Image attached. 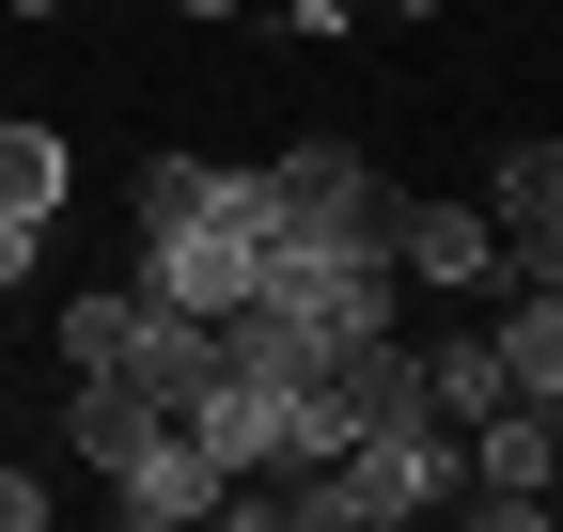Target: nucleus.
Instances as JSON below:
<instances>
[{
	"label": "nucleus",
	"mask_w": 563,
	"mask_h": 532,
	"mask_svg": "<svg viewBox=\"0 0 563 532\" xmlns=\"http://www.w3.org/2000/svg\"><path fill=\"white\" fill-rule=\"evenodd\" d=\"M454 486H470V439H439V423H376V439L313 454L266 517H298V532H391V517H439Z\"/></svg>",
	"instance_id": "nucleus-1"
},
{
	"label": "nucleus",
	"mask_w": 563,
	"mask_h": 532,
	"mask_svg": "<svg viewBox=\"0 0 563 532\" xmlns=\"http://www.w3.org/2000/svg\"><path fill=\"white\" fill-rule=\"evenodd\" d=\"M251 298L298 313L313 345H361V329H391L407 266H391V235H266V282H251Z\"/></svg>",
	"instance_id": "nucleus-2"
},
{
	"label": "nucleus",
	"mask_w": 563,
	"mask_h": 532,
	"mask_svg": "<svg viewBox=\"0 0 563 532\" xmlns=\"http://www.w3.org/2000/svg\"><path fill=\"white\" fill-rule=\"evenodd\" d=\"M251 220L266 235H391V173L361 142H282L251 173Z\"/></svg>",
	"instance_id": "nucleus-3"
},
{
	"label": "nucleus",
	"mask_w": 563,
	"mask_h": 532,
	"mask_svg": "<svg viewBox=\"0 0 563 532\" xmlns=\"http://www.w3.org/2000/svg\"><path fill=\"white\" fill-rule=\"evenodd\" d=\"M251 282H266V220L251 204L235 220H188V235H141V298H157V313H203V329H220Z\"/></svg>",
	"instance_id": "nucleus-4"
},
{
	"label": "nucleus",
	"mask_w": 563,
	"mask_h": 532,
	"mask_svg": "<svg viewBox=\"0 0 563 532\" xmlns=\"http://www.w3.org/2000/svg\"><path fill=\"white\" fill-rule=\"evenodd\" d=\"M470 439H485V486H470V517H485V532H532V517H548V470H563V423L501 391V408H485Z\"/></svg>",
	"instance_id": "nucleus-5"
},
{
	"label": "nucleus",
	"mask_w": 563,
	"mask_h": 532,
	"mask_svg": "<svg viewBox=\"0 0 563 532\" xmlns=\"http://www.w3.org/2000/svg\"><path fill=\"white\" fill-rule=\"evenodd\" d=\"M485 220H501V282H563V142H517L485 173Z\"/></svg>",
	"instance_id": "nucleus-6"
},
{
	"label": "nucleus",
	"mask_w": 563,
	"mask_h": 532,
	"mask_svg": "<svg viewBox=\"0 0 563 532\" xmlns=\"http://www.w3.org/2000/svg\"><path fill=\"white\" fill-rule=\"evenodd\" d=\"M220 501H235V470H220L188 423H157V439L110 470V517H141V532H157V517H220Z\"/></svg>",
	"instance_id": "nucleus-7"
},
{
	"label": "nucleus",
	"mask_w": 563,
	"mask_h": 532,
	"mask_svg": "<svg viewBox=\"0 0 563 532\" xmlns=\"http://www.w3.org/2000/svg\"><path fill=\"white\" fill-rule=\"evenodd\" d=\"M391 266H407V282H501V220H485V204H391Z\"/></svg>",
	"instance_id": "nucleus-8"
},
{
	"label": "nucleus",
	"mask_w": 563,
	"mask_h": 532,
	"mask_svg": "<svg viewBox=\"0 0 563 532\" xmlns=\"http://www.w3.org/2000/svg\"><path fill=\"white\" fill-rule=\"evenodd\" d=\"M485 345H501V391H517V408H563V282H517V313L485 329Z\"/></svg>",
	"instance_id": "nucleus-9"
},
{
	"label": "nucleus",
	"mask_w": 563,
	"mask_h": 532,
	"mask_svg": "<svg viewBox=\"0 0 563 532\" xmlns=\"http://www.w3.org/2000/svg\"><path fill=\"white\" fill-rule=\"evenodd\" d=\"M251 204V173L220 157H141V235H188V220H235Z\"/></svg>",
	"instance_id": "nucleus-10"
},
{
	"label": "nucleus",
	"mask_w": 563,
	"mask_h": 532,
	"mask_svg": "<svg viewBox=\"0 0 563 532\" xmlns=\"http://www.w3.org/2000/svg\"><path fill=\"white\" fill-rule=\"evenodd\" d=\"M485 408H501V345H485V329H454V345H422V423H439V439H470Z\"/></svg>",
	"instance_id": "nucleus-11"
},
{
	"label": "nucleus",
	"mask_w": 563,
	"mask_h": 532,
	"mask_svg": "<svg viewBox=\"0 0 563 532\" xmlns=\"http://www.w3.org/2000/svg\"><path fill=\"white\" fill-rule=\"evenodd\" d=\"M0 220H63V142L0 110Z\"/></svg>",
	"instance_id": "nucleus-12"
},
{
	"label": "nucleus",
	"mask_w": 563,
	"mask_h": 532,
	"mask_svg": "<svg viewBox=\"0 0 563 532\" xmlns=\"http://www.w3.org/2000/svg\"><path fill=\"white\" fill-rule=\"evenodd\" d=\"M32 251H47V220H0V298L32 282Z\"/></svg>",
	"instance_id": "nucleus-13"
},
{
	"label": "nucleus",
	"mask_w": 563,
	"mask_h": 532,
	"mask_svg": "<svg viewBox=\"0 0 563 532\" xmlns=\"http://www.w3.org/2000/svg\"><path fill=\"white\" fill-rule=\"evenodd\" d=\"M32 517H47V486L16 470V454H0V532H32Z\"/></svg>",
	"instance_id": "nucleus-14"
},
{
	"label": "nucleus",
	"mask_w": 563,
	"mask_h": 532,
	"mask_svg": "<svg viewBox=\"0 0 563 532\" xmlns=\"http://www.w3.org/2000/svg\"><path fill=\"white\" fill-rule=\"evenodd\" d=\"M0 16H63V0H0Z\"/></svg>",
	"instance_id": "nucleus-15"
},
{
	"label": "nucleus",
	"mask_w": 563,
	"mask_h": 532,
	"mask_svg": "<svg viewBox=\"0 0 563 532\" xmlns=\"http://www.w3.org/2000/svg\"><path fill=\"white\" fill-rule=\"evenodd\" d=\"M548 423H563V408H548Z\"/></svg>",
	"instance_id": "nucleus-16"
}]
</instances>
